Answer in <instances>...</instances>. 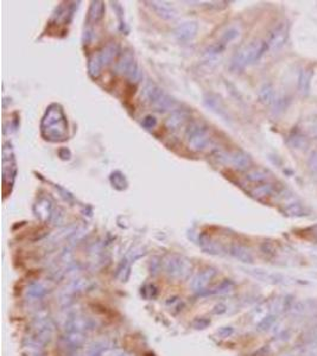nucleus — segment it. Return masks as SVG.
I'll return each instance as SVG.
<instances>
[{
	"label": "nucleus",
	"instance_id": "21",
	"mask_svg": "<svg viewBox=\"0 0 317 356\" xmlns=\"http://www.w3.org/2000/svg\"><path fill=\"white\" fill-rule=\"evenodd\" d=\"M273 89L271 84H264L259 91V99L264 103H271L273 101Z\"/></svg>",
	"mask_w": 317,
	"mask_h": 356
},
{
	"label": "nucleus",
	"instance_id": "1",
	"mask_svg": "<svg viewBox=\"0 0 317 356\" xmlns=\"http://www.w3.org/2000/svg\"><path fill=\"white\" fill-rule=\"evenodd\" d=\"M42 133L46 140L64 141L68 137V123L62 107L53 103L42 120Z\"/></svg>",
	"mask_w": 317,
	"mask_h": 356
},
{
	"label": "nucleus",
	"instance_id": "23",
	"mask_svg": "<svg viewBox=\"0 0 317 356\" xmlns=\"http://www.w3.org/2000/svg\"><path fill=\"white\" fill-rule=\"evenodd\" d=\"M157 125V120L155 116L152 115H146L144 119L141 120V126L146 128V130H152V128H155Z\"/></svg>",
	"mask_w": 317,
	"mask_h": 356
},
{
	"label": "nucleus",
	"instance_id": "20",
	"mask_svg": "<svg viewBox=\"0 0 317 356\" xmlns=\"http://www.w3.org/2000/svg\"><path fill=\"white\" fill-rule=\"evenodd\" d=\"M233 254L244 262H252L253 261L251 252H249L247 248L242 247V246H235V247L233 248Z\"/></svg>",
	"mask_w": 317,
	"mask_h": 356
},
{
	"label": "nucleus",
	"instance_id": "18",
	"mask_svg": "<svg viewBox=\"0 0 317 356\" xmlns=\"http://www.w3.org/2000/svg\"><path fill=\"white\" fill-rule=\"evenodd\" d=\"M283 213L285 215L294 217H303L306 215L305 208L302 204H299V203H290V204H286L283 209Z\"/></svg>",
	"mask_w": 317,
	"mask_h": 356
},
{
	"label": "nucleus",
	"instance_id": "5",
	"mask_svg": "<svg viewBox=\"0 0 317 356\" xmlns=\"http://www.w3.org/2000/svg\"><path fill=\"white\" fill-rule=\"evenodd\" d=\"M117 71L121 75H125L130 82H138L140 78L138 64L134 60V55L131 50H126L121 55L119 62L117 63Z\"/></svg>",
	"mask_w": 317,
	"mask_h": 356
},
{
	"label": "nucleus",
	"instance_id": "7",
	"mask_svg": "<svg viewBox=\"0 0 317 356\" xmlns=\"http://www.w3.org/2000/svg\"><path fill=\"white\" fill-rule=\"evenodd\" d=\"M219 158L222 159L223 162L229 163L234 169H237L239 171H245L251 167L252 165V159L249 155L240 151V150H237V151L233 152H222L219 155Z\"/></svg>",
	"mask_w": 317,
	"mask_h": 356
},
{
	"label": "nucleus",
	"instance_id": "6",
	"mask_svg": "<svg viewBox=\"0 0 317 356\" xmlns=\"http://www.w3.org/2000/svg\"><path fill=\"white\" fill-rule=\"evenodd\" d=\"M240 35V31L238 30L237 27H229L227 28L226 31L221 35L220 39H217L215 43H213L212 45H209L207 50L205 51L206 56H216L220 55L224 51V49L227 48V45L229 44L230 42H233L234 39H237Z\"/></svg>",
	"mask_w": 317,
	"mask_h": 356
},
{
	"label": "nucleus",
	"instance_id": "3",
	"mask_svg": "<svg viewBox=\"0 0 317 356\" xmlns=\"http://www.w3.org/2000/svg\"><path fill=\"white\" fill-rule=\"evenodd\" d=\"M144 94L145 98L149 100V102L151 103L158 112H171V110L176 112L178 107H180V103H178L172 96L166 94L162 88H159L158 85L155 83H151V82L146 84L144 89Z\"/></svg>",
	"mask_w": 317,
	"mask_h": 356
},
{
	"label": "nucleus",
	"instance_id": "16",
	"mask_svg": "<svg viewBox=\"0 0 317 356\" xmlns=\"http://www.w3.org/2000/svg\"><path fill=\"white\" fill-rule=\"evenodd\" d=\"M188 119V114L184 112H180V110H176L171 114L169 119L166 120L165 126L167 130L170 131H177L178 128H181L182 126H184L185 121Z\"/></svg>",
	"mask_w": 317,
	"mask_h": 356
},
{
	"label": "nucleus",
	"instance_id": "8",
	"mask_svg": "<svg viewBox=\"0 0 317 356\" xmlns=\"http://www.w3.org/2000/svg\"><path fill=\"white\" fill-rule=\"evenodd\" d=\"M289 35V28L286 23H280L278 24L277 26H274L272 30L270 31L269 36L265 39L267 43V46H269V51H276V50H279L281 46L285 44L287 39Z\"/></svg>",
	"mask_w": 317,
	"mask_h": 356
},
{
	"label": "nucleus",
	"instance_id": "25",
	"mask_svg": "<svg viewBox=\"0 0 317 356\" xmlns=\"http://www.w3.org/2000/svg\"><path fill=\"white\" fill-rule=\"evenodd\" d=\"M274 317L273 316H270V317H266L265 319L263 320L262 324H260V327H262V329H267V328H270L272 324L274 323Z\"/></svg>",
	"mask_w": 317,
	"mask_h": 356
},
{
	"label": "nucleus",
	"instance_id": "9",
	"mask_svg": "<svg viewBox=\"0 0 317 356\" xmlns=\"http://www.w3.org/2000/svg\"><path fill=\"white\" fill-rule=\"evenodd\" d=\"M198 32V23L196 20H187L177 25L175 28V37L178 42L188 43L191 42Z\"/></svg>",
	"mask_w": 317,
	"mask_h": 356
},
{
	"label": "nucleus",
	"instance_id": "14",
	"mask_svg": "<svg viewBox=\"0 0 317 356\" xmlns=\"http://www.w3.org/2000/svg\"><path fill=\"white\" fill-rule=\"evenodd\" d=\"M103 14H105V4L99 0L92 2L88 10L87 24H96L102 19Z\"/></svg>",
	"mask_w": 317,
	"mask_h": 356
},
{
	"label": "nucleus",
	"instance_id": "26",
	"mask_svg": "<svg viewBox=\"0 0 317 356\" xmlns=\"http://www.w3.org/2000/svg\"><path fill=\"white\" fill-rule=\"evenodd\" d=\"M315 236H316V239H317V228H316V230H315Z\"/></svg>",
	"mask_w": 317,
	"mask_h": 356
},
{
	"label": "nucleus",
	"instance_id": "10",
	"mask_svg": "<svg viewBox=\"0 0 317 356\" xmlns=\"http://www.w3.org/2000/svg\"><path fill=\"white\" fill-rule=\"evenodd\" d=\"M146 4H150L151 9L158 14L163 19L170 20L176 18V10L174 9V6H171L169 3L166 2H146Z\"/></svg>",
	"mask_w": 317,
	"mask_h": 356
},
{
	"label": "nucleus",
	"instance_id": "4",
	"mask_svg": "<svg viewBox=\"0 0 317 356\" xmlns=\"http://www.w3.org/2000/svg\"><path fill=\"white\" fill-rule=\"evenodd\" d=\"M189 147L194 151H203L210 144V137L207 125L201 121H192L185 131Z\"/></svg>",
	"mask_w": 317,
	"mask_h": 356
},
{
	"label": "nucleus",
	"instance_id": "12",
	"mask_svg": "<svg viewBox=\"0 0 317 356\" xmlns=\"http://www.w3.org/2000/svg\"><path fill=\"white\" fill-rule=\"evenodd\" d=\"M118 52H119V45L117 44V43H108L106 46H103V48L95 53L96 56H98V58L100 60V62L103 67L108 66V64L112 62V61L116 58V56L118 55Z\"/></svg>",
	"mask_w": 317,
	"mask_h": 356
},
{
	"label": "nucleus",
	"instance_id": "2",
	"mask_svg": "<svg viewBox=\"0 0 317 356\" xmlns=\"http://www.w3.org/2000/svg\"><path fill=\"white\" fill-rule=\"evenodd\" d=\"M267 51H269V46L266 41L255 39V41L249 42L235 52L230 62V69L233 71L245 69L249 64L258 62Z\"/></svg>",
	"mask_w": 317,
	"mask_h": 356
},
{
	"label": "nucleus",
	"instance_id": "22",
	"mask_svg": "<svg viewBox=\"0 0 317 356\" xmlns=\"http://www.w3.org/2000/svg\"><path fill=\"white\" fill-rule=\"evenodd\" d=\"M289 144H290L292 147L294 149H299V147H302L303 145H305V138L303 137V135H301L299 133H292L290 137H289Z\"/></svg>",
	"mask_w": 317,
	"mask_h": 356
},
{
	"label": "nucleus",
	"instance_id": "11",
	"mask_svg": "<svg viewBox=\"0 0 317 356\" xmlns=\"http://www.w3.org/2000/svg\"><path fill=\"white\" fill-rule=\"evenodd\" d=\"M203 101H205V105L208 107L210 110H213L217 115L227 119V110L224 108L223 102L221 101L219 96L213 94V93H208V94L205 95V100H203Z\"/></svg>",
	"mask_w": 317,
	"mask_h": 356
},
{
	"label": "nucleus",
	"instance_id": "24",
	"mask_svg": "<svg viewBox=\"0 0 317 356\" xmlns=\"http://www.w3.org/2000/svg\"><path fill=\"white\" fill-rule=\"evenodd\" d=\"M309 166H310V170H311L315 174H317V152L312 153V156L310 157Z\"/></svg>",
	"mask_w": 317,
	"mask_h": 356
},
{
	"label": "nucleus",
	"instance_id": "15",
	"mask_svg": "<svg viewBox=\"0 0 317 356\" xmlns=\"http://www.w3.org/2000/svg\"><path fill=\"white\" fill-rule=\"evenodd\" d=\"M271 172L269 170L264 169V167H256V169H252L251 171H248L247 174H246V180H247L249 183H255V184H262L265 183L270 180Z\"/></svg>",
	"mask_w": 317,
	"mask_h": 356
},
{
	"label": "nucleus",
	"instance_id": "19",
	"mask_svg": "<svg viewBox=\"0 0 317 356\" xmlns=\"http://www.w3.org/2000/svg\"><path fill=\"white\" fill-rule=\"evenodd\" d=\"M110 182H112L113 187L117 189V190H125L127 188V181L125 176L119 171H116L110 174Z\"/></svg>",
	"mask_w": 317,
	"mask_h": 356
},
{
	"label": "nucleus",
	"instance_id": "17",
	"mask_svg": "<svg viewBox=\"0 0 317 356\" xmlns=\"http://www.w3.org/2000/svg\"><path fill=\"white\" fill-rule=\"evenodd\" d=\"M312 78L311 69H303L298 76V89L302 94H308L310 89V82Z\"/></svg>",
	"mask_w": 317,
	"mask_h": 356
},
{
	"label": "nucleus",
	"instance_id": "13",
	"mask_svg": "<svg viewBox=\"0 0 317 356\" xmlns=\"http://www.w3.org/2000/svg\"><path fill=\"white\" fill-rule=\"evenodd\" d=\"M278 192V189L273 183H262L259 185H256L251 190V196L256 198V199H264V198H269L272 197Z\"/></svg>",
	"mask_w": 317,
	"mask_h": 356
}]
</instances>
